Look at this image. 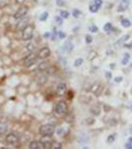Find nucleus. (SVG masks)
<instances>
[{
	"label": "nucleus",
	"mask_w": 132,
	"mask_h": 149,
	"mask_svg": "<svg viewBox=\"0 0 132 149\" xmlns=\"http://www.w3.org/2000/svg\"><path fill=\"white\" fill-rule=\"evenodd\" d=\"M39 132L40 134L43 136H51L53 135L54 132H55V128L52 124H45L40 127Z\"/></svg>",
	"instance_id": "nucleus-1"
},
{
	"label": "nucleus",
	"mask_w": 132,
	"mask_h": 149,
	"mask_svg": "<svg viewBox=\"0 0 132 149\" xmlns=\"http://www.w3.org/2000/svg\"><path fill=\"white\" fill-rule=\"evenodd\" d=\"M33 34H34V27L32 25H27L26 27L24 28V30H23L22 38H23V40L28 41L30 39H32Z\"/></svg>",
	"instance_id": "nucleus-2"
},
{
	"label": "nucleus",
	"mask_w": 132,
	"mask_h": 149,
	"mask_svg": "<svg viewBox=\"0 0 132 149\" xmlns=\"http://www.w3.org/2000/svg\"><path fill=\"white\" fill-rule=\"evenodd\" d=\"M56 111L58 114L60 115H63V114H66L67 111H68V105L65 101H60L58 102V104L56 105Z\"/></svg>",
	"instance_id": "nucleus-3"
},
{
	"label": "nucleus",
	"mask_w": 132,
	"mask_h": 149,
	"mask_svg": "<svg viewBox=\"0 0 132 149\" xmlns=\"http://www.w3.org/2000/svg\"><path fill=\"white\" fill-rule=\"evenodd\" d=\"M37 58H38V57L35 54H33V53L28 55L26 58H25V60H24L25 66H26V67H31L32 65H34V64L36 63V61H37Z\"/></svg>",
	"instance_id": "nucleus-4"
},
{
	"label": "nucleus",
	"mask_w": 132,
	"mask_h": 149,
	"mask_svg": "<svg viewBox=\"0 0 132 149\" xmlns=\"http://www.w3.org/2000/svg\"><path fill=\"white\" fill-rule=\"evenodd\" d=\"M28 13V7L27 6H23V7H20L16 13L14 14V18L15 19H22L26 16V14Z\"/></svg>",
	"instance_id": "nucleus-5"
},
{
	"label": "nucleus",
	"mask_w": 132,
	"mask_h": 149,
	"mask_svg": "<svg viewBox=\"0 0 132 149\" xmlns=\"http://www.w3.org/2000/svg\"><path fill=\"white\" fill-rule=\"evenodd\" d=\"M19 141V136L15 133H10L6 136V142L10 145H15Z\"/></svg>",
	"instance_id": "nucleus-6"
},
{
	"label": "nucleus",
	"mask_w": 132,
	"mask_h": 149,
	"mask_svg": "<svg viewBox=\"0 0 132 149\" xmlns=\"http://www.w3.org/2000/svg\"><path fill=\"white\" fill-rule=\"evenodd\" d=\"M50 55H51L50 49H49L48 47H45V48H42V49L39 51L38 57H39L40 59H46V58L50 57Z\"/></svg>",
	"instance_id": "nucleus-7"
},
{
	"label": "nucleus",
	"mask_w": 132,
	"mask_h": 149,
	"mask_svg": "<svg viewBox=\"0 0 132 149\" xmlns=\"http://www.w3.org/2000/svg\"><path fill=\"white\" fill-rule=\"evenodd\" d=\"M67 92V86L64 82H60L57 87V95L58 96H63Z\"/></svg>",
	"instance_id": "nucleus-8"
},
{
	"label": "nucleus",
	"mask_w": 132,
	"mask_h": 149,
	"mask_svg": "<svg viewBox=\"0 0 132 149\" xmlns=\"http://www.w3.org/2000/svg\"><path fill=\"white\" fill-rule=\"evenodd\" d=\"M44 148H51V145L53 143V140L51 139V136H44V138L41 140Z\"/></svg>",
	"instance_id": "nucleus-9"
},
{
	"label": "nucleus",
	"mask_w": 132,
	"mask_h": 149,
	"mask_svg": "<svg viewBox=\"0 0 132 149\" xmlns=\"http://www.w3.org/2000/svg\"><path fill=\"white\" fill-rule=\"evenodd\" d=\"M129 3H130V0H122V1L120 2V4H119L117 11H118V12H123V11H125V10L128 8Z\"/></svg>",
	"instance_id": "nucleus-10"
},
{
	"label": "nucleus",
	"mask_w": 132,
	"mask_h": 149,
	"mask_svg": "<svg viewBox=\"0 0 132 149\" xmlns=\"http://www.w3.org/2000/svg\"><path fill=\"white\" fill-rule=\"evenodd\" d=\"M29 148L30 149H41V148H44V146H43L41 140H40V141L39 140H33V141L30 142Z\"/></svg>",
	"instance_id": "nucleus-11"
},
{
	"label": "nucleus",
	"mask_w": 132,
	"mask_h": 149,
	"mask_svg": "<svg viewBox=\"0 0 132 149\" xmlns=\"http://www.w3.org/2000/svg\"><path fill=\"white\" fill-rule=\"evenodd\" d=\"M101 90H102V88H101V86L99 83H94L93 86V90L92 91H93V93L96 96H98L100 95V93H101Z\"/></svg>",
	"instance_id": "nucleus-12"
},
{
	"label": "nucleus",
	"mask_w": 132,
	"mask_h": 149,
	"mask_svg": "<svg viewBox=\"0 0 132 149\" xmlns=\"http://www.w3.org/2000/svg\"><path fill=\"white\" fill-rule=\"evenodd\" d=\"M62 50L64 52H72V50H73V44L71 42H67V43H65V45L62 47Z\"/></svg>",
	"instance_id": "nucleus-13"
},
{
	"label": "nucleus",
	"mask_w": 132,
	"mask_h": 149,
	"mask_svg": "<svg viewBox=\"0 0 132 149\" xmlns=\"http://www.w3.org/2000/svg\"><path fill=\"white\" fill-rule=\"evenodd\" d=\"M7 129H8L7 124L4 122H1L0 123V135H4L7 132Z\"/></svg>",
	"instance_id": "nucleus-14"
},
{
	"label": "nucleus",
	"mask_w": 132,
	"mask_h": 149,
	"mask_svg": "<svg viewBox=\"0 0 132 149\" xmlns=\"http://www.w3.org/2000/svg\"><path fill=\"white\" fill-rule=\"evenodd\" d=\"M121 25L123 26V27L125 28H128L131 26V22L128 20V19H123L122 21H121Z\"/></svg>",
	"instance_id": "nucleus-15"
},
{
	"label": "nucleus",
	"mask_w": 132,
	"mask_h": 149,
	"mask_svg": "<svg viewBox=\"0 0 132 149\" xmlns=\"http://www.w3.org/2000/svg\"><path fill=\"white\" fill-rule=\"evenodd\" d=\"M62 147H63V145L60 142H57V141H53V143L51 145V148L53 149H61Z\"/></svg>",
	"instance_id": "nucleus-16"
},
{
	"label": "nucleus",
	"mask_w": 132,
	"mask_h": 149,
	"mask_svg": "<svg viewBox=\"0 0 132 149\" xmlns=\"http://www.w3.org/2000/svg\"><path fill=\"white\" fill-rule=\"evenodd\" d=\"M48 67H49V64L47 63V62H42L41 64H39V70H41V71H44V70H47L48 69Z\"/></svg>",
	"instance_id": "nucleus-17"
},
{
	"label": "nucleus",
	"mask_w": 132,
	"mask_h": 149,
	"mask_svg": "<svg viewBox=\"0 0 132 149\" xmlns=\"http://www.w3.org/2000/svg\"><path fill=\"white\" fill-rule=\"evenodd\" d=\"M48 17H49V13L48 12H43V13L40 15L39 20L40 21H46L48 19Z\"/></svg>",
	"instance_id": "nucleus-18"
},
{
	"label": "nucleus",
	"mask_w": 132,
	"mask_h": 149,
	"mask_svg": "<svg viewBox=\"0 0 132 149\" xmlns=\"http://www.w3.org/2000/svg\"><path fill=\"white\" fill-rule=\"evenodd\" d=\"M98 9H99V7H98L97 5H95L94 3H93V4H92V5L90 6V11H91V12H93V13L97 12V11H98Z\"/></svg>",
	"instance_id": "nucleus-19"
},
{
	"label": "nucleus",
	"mask_w": 132,
	"mask_h": 149,
	"mask_svg": "<svg viewBox=\"0 0 132 149\" xmlns=\"http://www.w3.org/2000/svg\"><path fill=\"white\" fill-rule=\"evenodd\" d=\"M55 22H56L57 25L61 26V25H63V18L61 16H56L55 17Z\"/></svg>",
	"instance_id": "nucleus-20"
},
{
	"label": "nucleus",
	"mask_w": 132,
	"mask_h": 149,
	"mask_svg": "<svg viewBox=\"0 0 132 149\" xmlns=\"http://www.w3.org/2000/svg\"><path fill=\"white\" fill-rule=\"evenodd\" d=\"M129 59H130V55L128 54V53L124 55V58L122 60V65H127V63L129 62Z\"/></svg>",
	"instance_id": "nucleus-21"
},
{
	"label": "nucleus",
	"mask_w": 132,
	"mask_h": 149,
	"mask_svg": "<svg viewBox=\"0 0 132 149\" xmlns=\"http://www.w3.org/2000/svg\"><path fill=\"white\" fill-rule=\"evenodd\" d=\"M82 63H83V60H82L81 58H79V59H77V60L75 61V64H74V65H75V67L78 68V67L82 65Z\"/></svg>",
	"instance_id": "nucleus-22"
},
{
	"label": "nucleus",
	"mask_w": 132,
	"mask_h": 149,
	"mask_svg": "<svg viewBox=\"0 0 132 149\" xmlns=\"http://www.w3.org/2000/svg\"><path fill=\"white\" fill-rule=\"evenodd\" d=\"M111 29H112V24H111V23H109V22H108V23H106L105 25L103 26V30H104L105 32H109Z\"/></svg>",
	"instance_id": "nucleus-23"
},
{
	"label": "nucleus",
	"mask_w": 132,
	"mask_h": 149,
	"mask_svg": "<svg viewBox=\"0 0 132 149\" xmlns=\"http://www.w3.org/2000/svg\"><path fill=\"white\" fill-rule=\"evenodd\" d=\"M73 15H74V17H75V18H79V16L80 15V11H79V9H74V11H73Z\"/></svg>",
	"instance_id": "nucleus-24"
},
{
	"label": "nucleus",
	"mask_w": 132,
	"mask_h": 149,
	"mask_svg": "<svg viewBox=\"0 0 132 149\" xmlns=\"http://www.w3.org/2000/svg\"><path fill=\"white\" fill-rule=\"evenodd\" d=\"M69 16H70V13H69L68 11H65V10L61 11V17H62V18H68Z\"/></svg>",
	"instance_id": "nucleus-25"
},
{
	"label": "nucleus",
	"mask_w": 132,
	"mask_h": 149,
	"mask_svg": "<svg viewBox=\"0 0 132 149\" xmlns=\"http://www.w3.org/2000/svg\"><path fill=\"white\" fill-rule=\"evenodd\" d=\"M93 42V37L91 35H86L85 36V43L86 44H91Z\"/></svg>",
	"instance_id": "nucleus-26"
},
{
	"label": "nucleus",
	"mask_w": 132,
	"mask_h": 149,
	"mask_svg": "<svg viewBox=\"0 0 132 149\" xmlns=\"http://www.w3.org/2000/svg\"><path fill=\"white\" fill-rule=\"evenodd\" d=\"M128 38H129V35H126V36H124V37H122V38H121V39H120V40H119L118 42H117V44H116V45H119V44H121V43H123V42H125V41L127 40Z\"/></svg>",
	"instance_id": "nucleus-27"
},
{
	"label": "nucleus",
	"mask_w": 132,
	"mask_h": 149,
	"mask_svg": "<svg viewBox=\"0 0 132 149\" xmlns=\"http://www.w3.org/2000/svg\"><path fill=\"white\" fill-rule=\"evenodd\" d=\"M90 31L92 33H96L98 31V28L96 27V26H94V25H92V26H90Z\"/></svg>",
	"instance_id": "nucleus-28"
},
{
	"label": "nucleus",
	"mask_w": 132,
	"mask_h": 149,
	"mask_svg": "<svg viewBox=\"0 0 132 149\" xmlns=\"http://www.w3.org/2000/svg\"><path fill=\"white\" fill-rule=\"evenodd\" d=\"M114 140H115V136L114 135H109L107 137V142L108 143H112Z\"/></svg>",
	"instance_id": "nucleus-29"
},
{
	"label": "nucleus",
	"mask_w": 132,
	"mask_h": 149,
	"mask_svg": "<svg viewBox=\"0 0 132 149\" xmlns=\"http://www.w3.org/2000/svg\"><path fill=\"white\" fill-rule=\"evenodd\" d=\"M58 34H59V38H60V39H65V38L67 37V34L65 33V32H62V31H60Z\"/></svg>",
	"instance_id": "nucleus-30"
},
{
	"label": "nucleus",
	"mask_w": 132,
	"mask_h": 149,
	"mask_svg": "<svg viewBox=\"0 0 132 149\" xmlns=\"http://www.w3.org/2000/svg\"><path fill=\"white\" fill-rule=\"evenodd\" d=\"M27 49H28V51H29V52H32V51L35 49V46H34L33 44H29V45L27 46Z\"/></svg>",
	"instance_id": "nucleus-31"
},
{
	"label": "nucleus",
	"mask_w": 132,
	"mask_h": 149,
	"mask_svg": "<svg viewBox=\"0 0 132 149\" xmlns=\"http://www.w3.org/2000/svg\"><path fill=\"white\" fill-rule=\"evenodd\" d=\"M94 4L97 5L98 7H100L102 5V0H94Z\"/></svg>",
	"instance_id": "nucleus-32"
},
{
	"label": "nucleus",
	"mask_w": 132,
	"mask_h": 149,
	"mask_svg": "<svg viewBox=\"0 0 132 149\" xmlns=\"http://www.w3.org/2000/svg\"><path fill=\"white\" fill-rule=\"evenodd\" d=\"M56 3H57L58 6H63V5L65 4L64 0H56Z\"/></svg>",
	"instance_id": "nucleus-33"
},
{
	"label": "nucleus",
	"mask_w": 132,
	"mask_h": 149,
	"mask_svg": "<svg viewBox=\"0 0 132 149\" xmlns=\"http://www.w3.org/2000/svg\"><path fill=\"white\" fill-rule=\"evenodd\" d=\"M57 133H58L59 135H63V134H64V128H63V127L59 128V129L57 130Z\"/></svg>",
	"instance_id": "nucleus-34"
},
{
	"label": "nucleus",
	"mask_w": 132,
	"mask_h": 149,
	"mask_svg": "<svg viewBox=\"0 0 132 149\" xmlns=\"http://www.w3.org/2000/svg\"><path fill=\"white\" fill-rule=\"evenodd\" d=\"M125 148L132 149V143H131V142H128V143H126V144H125Z\"/></svg>",
	"instance_id": "nucleus-35"
},
{
	"label": "nucleus",
	"mask_w": 132,
	"mask_h": 149,
	"mask_svg": "<svg viewBox=\"0 0 132 149\" xmlns=\"http://www.w3.org/2000/svg\"><path fill=\"white\" fill-rule=\"evenodd\" d=\"M114 81H115V82H120V81H122V77H116L114 79Z\"/></svg>",
	"instance_id": "nucleus-36"
},
{
	"label": "nucleus",
	"mask_w": 132,
	"mask_h": 149,
	"mask_svg": "<svg viewBox=\"0 0 132 149\" xmlns=\"http://www.w3.org/2000/svg\"><path fill=\"white\" fill-rule=\"evenodd\" d=\"M50 36H51V33L50 32H46L45 34H44V38H50Z\"/></svg>",
	"instance_id": "nucleus-37"
},
{
	"label": "nucleus",
	"mask_w": 132,
	"mask_h": 149,
	"mask_svg": "<svg viewBox=\"0 0 132 149\" xmlns=\"http://www.w3.org/2000/svg\"><path fill=\"white\" fill-rule=\"evenodd\" d=\"M68 95H69V96H68V98H69V99H72V98H73V95H74V94H73L72 92H70Z\"/></svg>",
	"instance_id": "nucleus-38"
},
{
	"label": "nucleus",
	"mask_w": 132,
	"mask_h": 149,
	"mask_svg": "<svg viewBox=\"0 0 132 149\" xmlns=\"http://www.w3.org/2000/svg\"><path fill=\"white\" fill-rule=\"evenodd\" d=\"M105 76H106V78H107V79H110V78H111V74H110V73H108V72H106L105 73Z\"/></svg>",
	"instance_id": "nucleus-39"
},
{
	"label": "nucleus",
	"mask_w": 132,
	"mask_h": 149,
	"mask_svg": "<svg viewBox=\"0 0 132 149\" xmlns=\"http://www.w3.org/2000/svg\"><path fill=\"white\" fill-rule=\"evenodd\" d=\"M87 120H89V121H87V123H89V124H93V122H94V120H93V118H89Z\"/></svg>",
	"instance_id": "nucleus-40"
},
{
	"label": "nucleus",
	"mask_w": 132,
	"mask_h": 149,
	"mask_svg": "<svg viewBox=\"0 0 132 149\" xmlns=\"http://www.w3.org/2000/svg\"><path fill=\"white\" fill-rule=\"evenodd\" d=\"M16 1H17V3H20V4H21V3H23L25 0H16Z\"/></svg>",
	"instance_id": "nucleus-41"
},
{
	"label": "nucleus",
	"mask_w": 132,
	"mask_h": 149,
	"mask_svg": "<svg viewBox=\"0 0 132 149\" xmlns=\"http://www.w3.org/2000/svg\"><path fill=\"white\" fill-rule=\"evenodd\" d=\"M129 142H131L132 143V137H129Z\"/></svg>",
	"instance_id": "nucleus-42"
},
{
	"label": "nucleus",
	"mask_w": 132,
	"mask_h": 149,
	"mask_svg": "<svg viewBox=\"0 0 132 149\" xmlns=\"http://www.w3.org/2000/svg\"><path fill=\"white\" fill-rule=\"evenodd\" d=\"M131 68H132V64H131Z\"/></svg>",
	"instance_id": "nucleus-43"
}]
</instances>
